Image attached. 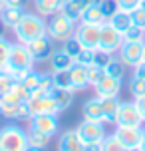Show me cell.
Wrapping results in <instances>:
<instances>
[{
  "mask_svg": "<svg viewBox=\"0 0 145 151\" xmlns=\"http://www.w3.org/2000/svg\"><path fill=\"white\" fill-rule=\"evenodd\" d=\"M46 20L44 16H40L38 12H24V16L20 18V22L16 24L14 38L20 44H30L32 40L44 36L46 34Z\"/></svg>",
  "mask_w": 145,
  "mask_h": 151,
  "instance_id": "6da1fadb",
  "label": "cell"
},
{
  "mask_svg": "<svg viewBox=\"0 0 145 151\" xmlns=\"http://www.w3.org/2000/svg\"><path fill=\"white\" fill-rule=\"evenodd\" d=\"M28 133L20 125H4L0 129V151H26Z\"/></svg>",
  "mask_w": 145,
  "mask_h": 151,
  "instance_id": "7a4b0ae2",
  "label": "cell"
},
{
  "mask_svg": "<svg viewBox=\"0 0 145 151\" xmlns=\"http://www.w3.org/2000/svg\"><path fill=\"white\" fill-rule=\"evenodd\" d=\"M34 58H32L30 50L26 44H20V42H14L10 46V52H8V60H6V70L8 74H14V72H22V70H30L34 68Z\"/></svg>",
  "mask_w": 145,
  "mask_h": 151,
  "instance_id": "3957f363",
  "label": "cell"
},
{
  "mask_svg": "<svg viewBox=\"0 0 145 151\" xmlns=\"http://www.w3.org/2000/svg\"><path fill=\"white\" fill-rule=\"evenodd\" d=\"M76 24L78 22L70 20V18H66L62 12H58V14L50 16V22L46 24V34L52 38V42H60V44H64L68 38L74 36Z\"/></svg>",
  "mask_w": 145,
  "mask_h": 151,
  "instance_id": "277c9868",
  "label": "cell"
},
{
  "mask_svg": "<svg viewBox=\"0 0 145 151\" xmlns=\"http://www.w3.org/2000/svg\"><path fill=\"white\" fill-rule=\"evenodd\" d=\"M121 44H123V36L109 24V20H106V22L99 26V46H98V50H103V52H107V54H117V50H119Z\"/></svg>",
  "mask_w": 145,
  "mask_h": 151,
  "instance_id": "5b68a950",
  "label": "cell"
},
{
  "mask_svg": "<svg viewBox=\"0 0 145 151\" xmlns=\"http://www.w3.org/2000/svg\"><path fill=\"white\" fill-rule=\"evenodd\" d=\"M115 125H123V127H141L143 125V117L139 113V107L133 101H119V111H117V123Z\"/></svg>",
  "mask_w": 145,
  "mask_h": 151,
  "instance_id": "8992f818",
  "label": "cell"
},
{
  "mask_svg": "<svg viewBox=\"0 0 145 151\" xmlns=\"http://www.w3.org/2000/svg\"><path fill=\"white\" fill-rule=\"evenodd\" d=\"M103 125H106V123H101V121L82 119V123L76 127V131H78V135L82 137L84 143H101L103 137L107 135Z\"/></svg>",
  "mask_w": 145,
  "mask_h": 151,
  "instance_id": "52a82bcc",
  "label": "cell"
},
{
  "mask_svg": "<svg viewBox=\"0 0 145 151\" xmlns=\"http://www.w3.org/2000/svg\"><path fill=\"white\" fill-rule=\"evenodd\" d=\"M143 46L145 42H123L117 50V58L127 68H135L137 64L143 62Z\"/></svg>",
  "mask_w": 145,
  "mask_h": 151,
  "instance_id": "ba28073f",
  "label": "cell"
},
{
  "mask_svg": "<svg viewBox=\"0 0 145 151\" xmlns=\"http://www.w3.org/2000/svg\"><path fill=\"white\" fill-rule=\"evenodd\" d=\"M74 36L78 38V42L84 46V48L98 50V46H99V26H95V24H85V22H78Z\"/></svg>",
  "mask_w": 145,
  "mask_h": 151,
  "instance_id": "9c48e42d",
  "label": "cell"
},
{
  "mask_svg": "<svg viewBox=\"0 0 145 151\" xmlns=\"http://www.w3.org/2000/svg\"><path fill=\"white\" fill-rule=\"evenodd\" d=\"M28 121H30L32 129H38L50 137H54L60 129V119L56 113H38V115H32Z\"/></svg>",
  "mask_w": 145,
  "mask_h": 151,
  "instance_id": "30bf717a",
  "label": "cell"
},
{
  "mask_svg": "<svg viewBox=\"0 0 145 151\" xmlns=\"http://www.w3.org/2000/svg\"><path fill=\"white\" fill-rule=\"evenodd\" d=\"M26 46H28V50H30L34 62H48L50 58H52V54H54L52 38L48 36V34L36 38V40H32L30 44H26Z\"/></svg>",
  "mask_w": 145,
  "mask_h": 151,
  "instance_id": "8fae6325",
  "label": "cell"
},
{
  "mask_svg": "<svg viewBox=\"0 0 145 151\" xmlns=\"http://www.w3.org/2000/svg\"><path fill=\"white\" fill-rule=\"evenodd\" d=\"M93 91L98 98H117L121 91V80L103 74V78L93 86Z\"/></svg>",
  "mask_w": 145,
  "mask_h": 151,
  "instance_id": "7c38bea8",
  "label": "cell"
},
{
  "mask_svg": "<svg viewBox=\"0 0 145 151\" xmlns=\"http://www.w3.org/2000/svg\"><path fill=\"white\" fill-rule=\"evenodd\" d=\"M113 135L121 141V145L127 147H139L141 137H143V127H123V125H115Z\"/></svg>",
  "mask_w": 145,
  "mask_h": 151,
  "instance_id": "4fadbf2b",
  "label": "cell"
},
{
  "mask_svg": "<svg viewBox=\"0 0 145 151\" xmlns=\"http://www.w3.org/2000/svg\"><path fill=\"white\" fill-rule=\"evenodd\" d=\"M84 145L76 129H66L58 139V151H84Z\"/></svg>",
  "mask_w": 145,
  "mask_h": 151,
  "instance_id": "5bb4252c",
  "label": "cell"
},
{
  "mask_svg": "<svg viewBox=\"0 0 145 151\" xmlns=\"http://www.w3.org/2000/svg\"><path fill=\"white\" fill-rule=\"evenodd\" d=\"M70 78H72V90L76 91H85L90 88V82H88V68L74 62V66L70 68Z\"/></svg>",
  "mask_w": 145,
  "mask_h": 151,
  "instance_id": "9a60e30c",
  "label": "cell"
},
{
  "mask_svg": "<svg viewBox=\"0 0 145 151\" xmlns=\"http://www.w3.org/2000/svg\"><path fill=\"white\" fill-rule=\"evenodd\" d=\"M85 8H88L85 0H64V4H62V10H60V12L66 16V18H70V20L80 22Z\"/></svg>",
  "mask_w": 145,
  "mask_h": 151,
  "instance_id": "2e32d148",
  "label": "cell"
},
{
  "mask_svg": "<svg viewBox=\"0 0 145 151\" xmlns=\"http://www.w3.org/2000/svg\"><path fill=\"white\" fill-rule=\"evenodd\" d=\"M50 96H52V99L56 101V106H58V109H60V113H62V111H66L68 107H72L74 98H76V91L64 90V88H56V86H54L52 90H50Z\"/></svg>",
  "mask_w": 145,
  "mask_h": 151,
  "instance_id": "e0dca14e",
  "label": "cell"
},
{
  "mask_svg": "<svg viewBox=\"0 0 145 151\" xmlns=\"http://www.w3.org/2000/svg\"><path fill=\"white\" fill-rule=\"evenodd\" d=\"M84 119H90V121H101L103 123V109H101V99L95 96V98H90L88 101L84 104Z\"/></svg>",
  "mask_w": 145,
  "mask_h": 151,
  "instance_id": "ac0fdd59",
  "label": "cell"
},
{
  "mask_svg": "<svg viewBox=\"0 0 145 151\" xmlns=\"http://www.w3.org/2000/svg\"><path fill=\"white\" fill-rule=\"evenodd\" d=\"M101 109H103V123L115 125L117 123V111H119V99L117 98H99Z\"/></svg>",
  "mask_w": 145,
  "mask_h": 151,
  "instance_id": "d6986e66",
  "label": "cell"
},
{
  "mask_svg": "<svg viewBox=\"0 0 145 151\" xmlns=\"http://www.w3.org/2000/svg\"><path fill=\"white\" fill-rule=\"evenodd\" d=\"M24 16V8H12V6H4V10L0 12V24L8 28V30H14L16 24L20 22V18Z\"/></svg>",
  "mask_w": 145,
  "mask_h": 151,
  "instance_id": "ffe728a7",
  "label": "cell"
},
{
  "mask_svg": "<svg viewBox=\"0 0 145 151\" xmlns=\"http://www.w3.org/2000/svg\"><path fill=\"white\" fill-rule=\"evenodd\" d=\"M62 4H64V0H34V10L40 16L50 18L62 10Z\"/></svg>",
  "mask_w": 145,
  "mask_h": 151,
  "instance_id": "44dd1931",
  "label": "cell"
},
{
  "mask_svg": "<svg viewBox=\"0 0 145 151\" xmlns=\"http://www.w3.org/2000/svg\"><path fill=\"white\" fill-rule=\"evenodd\" d=\"M109 24L113 26L115 30L119 32V34H125V32L129 30L131 26H133V18H131V14L129 12H123V10H117L111 18H109Z\"/></svg>",
  "mask_w": 145,
  "mask_h": 151,
  "instance_id": "7402d4cb",
  "label": "cell"
},
{
  "mask_svg": "<svg viewBox=\"0 0 145 151\" xmlns=\"http://www.w3.org/2000/svg\"><path fill=\"white\" fill-rule=\"evenodd\" d=\"M74 58H70L68 54L64 52V50H54L52 58H50V66H52V72L54 70H70L72 66H74Z\"/></svg>",
  "mask_w": 145,
  "mask_h": 151,
  "instance_id": "603a6c76",
  "label": "cell"
},
{
  "mask_svg": "<svg viewBox=\"0 0 145 151\" xmlns=\"http://www.w3.org/2000/svg\"><path fill=\"white\" fill-rule=\"evenodd\" d=\"M80 22L101 26V24L106 22V18H103V14H101V8H99V4H90V6L84 10V14H82V20H80Z\"/></svg>",
  "mask_w": 145,
  "mask_h": 151,
  "instance_id": "cb8c5ba5",
  "label": "cell"
},
{
  "mask_svg": "<svg viewBox=\"0 0 145 151\" xmlns=\"http://www.w3.org/2000/svg\"><path fill=\"white\" fill-rule=\"evenodd\" d=\"M125 64H123L117 56L113 54V58H111V62L107 64V68H106V74L107 76H111V78H117V80H123V76H125Z\"/></svg>",
  "mask_w": 145,
  "mask_h": 151,
  "instance_id": "d4e9b609",
  "label": "cell"
},
{
  "mask_svg": "<svg viewBox=\"0 0 145 151\" xmlns=\"http://www.w3.org/2000/svg\"><path fill=\"white\" fill-rule=\"evenodd\" d=\"M40 80H42V72L30 68V70H26V74H24V78L20 80V82H22L30 91H34V90L40 88Z\"/></svg>",
  "mask_w": 145,
  "mask_h": 151,
  "instance_id": "484cf974",
  "label": "cell"
},
{
  "mask_svg": "<svg viewBox=\"0 0 145 151\" xmlns=\"http://www.w3.org/2000/svg\"><path fill=\"white\" fill-rule=\"evenodd\" d=\"M26 133H28V145H36V147H48L50 143V139L52 137L46 135V133H42L38 129H26Z\"/></svg>",
  "mask_w": 145,
  "mask_h": 151,
  "instance_id": "4316f807",
  "label": "cell"
},
{
  "mask_svg": "<svg viewBox=\"0 0 145 151\" xmlns=\"http://www.w3.org/2000/svg\"><path fill=\"white\" fill-rule=\"evenodd\" d=\"M54 86L56 88H64V90H72V78H70V70H54L52 72ZM74 91V90H72Z\"/></svg>",
  "mask_w": 145,
  "mask_h": 151,
  "instance_id": "83f0119b",
  "label": "cell"
},
{
  "mask_svg": "<svg viewBox=\"0 0 145 151\" xmlns=\"http://www.w3.org/2000/svg\"><path fill=\"white\" fill-rule=\"evenodd\" d=\"M62 50L68 54L70 58H74V60H76L78 56H80V52L84 50V46L78 42V38H76V36H72V38H68V40L62 44Z\"/></svg>",
  "mask_w": 145,
  "mask_h": 151,
  "instance_id": "f1b7e54d",
  "label": "cell"
},
{
  "mask_svg": "<svg viewBox=\"0 0 145 151\" xmlns=\"http://www.w3.org/2000/svg\"><path fill=\"white\" fill-rule=\"evenodd\" d=\"M101 151H125V147L121 145V141H119L113 133H109V135H106L103 141H101Z\"/></svg>",
  "mask_w": 145,
  "mask_h": 151,
  "instance_id": "f546056e",
  "label": "cell"
},
{
  "mask_svg": "<svg viewBox=\"0 0 145 151\" xmlns=\"http://www.w3.org/2000/svg\"><path fill=\"white\" fill-rule=\"evenodd\" d=\"M129 93L133 98H137V96H143L145 93V80H141L139 76H131L129 78Z\"/></svg>",
  "mask_w": 145,
  "mask_h": 151,
  "instance_id": "4dcf8cb0",
  "label": "cell"
},
{
  "mask_svg": "<svg viewBox=\"0 0 145 151\" xmlns=\"http://www.w3.org/2000/svg\"><path fill=\"white\" fill-rule=\"evenodd\" d=\"M123 42H145V30H141L133 24L129 30L123 34Z\"/></svg>",
  "mask_w": 145,
  "mask_h": 151,
  "instance_id": "1f68e13d",
  "label": "cell"
},
{
  "mask_svg": "<svg viewBox=\"0 0 145 151\" xmlns=\"http://www.w3.org/2000/svg\"><path fill=\"white\" fill-rule=\"evenodd\" d=\"M22 101H24L22 96L14 90V86H12V88L2 96V106H18V104H22Z\"/></svg>",
  "mask_w": 145,
  "mask_h": 151,
  "instance_id": "d6a6232c",
  "label": "cell"
},
{
  "mask_svg": "<svg viewBox=\"0 0 145 151\" xmlns=\"http://www.w3.org/2000/svg\"><path fill=\"white\" fill-rule=\"evenodd\" d=\"M99 8H101V14H103L106 20H109V18L119 10L117 4H115V0H101V2H99Z\"/></svg>",
  "mask_w": 145,
  "mask_h": 151,
  "instance_id": "836d02e7",
  "label": "cell"
},
{
  "mask_svg": "<svg viewBox=\"0 0 145 151\" xmlns=\"http://www.w3.org/2000/svg\"><path fill=\"white\" fill-rule=\"evenodd\" d=\"M103 74H106V70H103V68H98V66H93V64H92V66L88 68V82H90V88H93V86L103 78Z\"/></svg>",
  "mask_w": 145,
  "mask_h": 151,
  "instance_id": "e575fe53",
  "label": "cell"
},
{
  "mask_svg": "<svg viewBox=\"0 0 145 151\" xmlns=\"http://www.w3.org/2000/svg\"><path fill=\"white\" fill-rule=\"evenodd\" d=\"M93 58H95V50H90V48H84L82 52H80V56L76 58L78 64H82V66H85V68H90L93 64Z\"/></svg>",
  "mask_w": 145,
  "mask_h": 151,
  "instance_id": "d590c367",
  "label": "cell"
},
{
  "mask_svg": "<svg viewBox=\"0 0 145 151\" xmlns=\"http://www.w3.org/2000/svg\"><path fill=\"white\" fill-rule=\"evenodd\" d=\"M113 58V54H107L103 50H95V58H93V66H98V68H107V64L111 62Z\"/></svg>",
  "mask_w": 145,
  "mask_h": 151,
  "instance_id": "8d00e7d4",
  "label": "cell"
},
{
  "mask_svg": "<svg viewBox=\"0 0 145 151\" xmlns=\"http://www.w3.org/2000/svg\"><path fill=\"white\" fill-rule=\"evenodd\" d=\"M12 86H14V78L8 74L6 70H0V96H4Z\"/></svg>",
  "mask_w": 145,
  "mask_h": 151,
  "instance_id": "74e56055",
  "label": "cell"
},
{
  "mask_svg": "<svg viewBox=\"0 0 145 151\" xmlns=\"http://www.w3.org/2000/svg\"><path fill=\"white\" fill-rule=\"evenodd\" d=\"M115 4H117V8L119 10H123V12H133V10H137L139 6H141V0H115Z\"/></svg>",
  "mask_w": 145,
  "mask_h": 151,
  "instance_id": "f35d334b",
  "label": "cell"
},
{
  "mask_svg": "<svg viewBox=\"0 0 145 151\" xmlns=\"http://www.w3.org/2000/svg\"><path fill=\"white\" fill-rule=\"evenodd\" d=\"M10 42H8L6 38L0 36V70H4L6 66V60H8V52H10Z\"/></svg>",
  "mask_w": 145,
  "mask_h": 151,
  "instance_id": "ab89813d",
  "label": "cell"
},
{
  "mask_svg": "<svg viewBox=\"0 0 145 151\" xmlns=\"http://www.w3.org/2000/svg\"><path fill=\"white\" fill-rule=\"evenodd\" d=\"M131 18H133V24H135L137 28L145 30V10L143 8L139 6L137 10H133V12H131Z\"/></svg>",
  "mask_w": 145,
  "mask_h": 151,
  "instance_id": "60d3db41",
  "label": "cell"
},
{
  "mask_svg": "<svg viewBox=\"0 0 145 151\" xmlns=\"http://www.w3.org/2000/svg\"><path fill=\"white\" fill-rule=\"evenodd\" d=\"M40 88H42L44 91H48V93H50V90L54 88V78H52V74H50V72H44V74H42Z\"/></svg>",
  "mask_w": 145,
  "mask_h": 151,
  "instance_id": "b9f144b4",
  "label": "cell"
},
{
  "mask_svg": "<svg viewBox=\"0 0 145 151\" xmlns=\"http://www.w3.org/2000/svg\"><path fill=\"white\" fill-rule=\"evenodd\" d=\"M135 104H137L139 113H141V117H143V123H145V93H143V96H137V98H135Z\"/></svg>",
  "mask_w": 145,
  "mask_h": 151,
  "instance_id": "7bdbcfd3",
  "label": "cell"
},
{
  "mask_svg": "<svg viewBox=\"0 0 145 151\" xmlns=\"http://www.w3.org/2000/svg\"><path fill=\"white\" fill-rule=\"evenodd\" d=\"M6 6H12V8H24L26 6V0H4Z\"/></svg>",
  "mask_w": 145,
  "mask_h": 151,
  "instance_id": "ee69618b",
  "label": "cell"
},
{
  "mask_svg": "<svg viewBox=\"0 0 145 151\" xmlns=\"http://www.w3.org/2000/svg\"><path fill=\"white\" fill-rule=\"evenodd\" d=\"M133 70H135V72H133L135 76H139L141 80H145V62H141V64H137V66H135Z\"/></svg>",
  "mask_w": 145,
  "mask_h": 151,
  "instance_id": "f6af8a7d",
  "label": "cell"
},
{
  "mask_svg": "<svg viewBox=\"0 0 145 151\" xmlns=\"http://www.w3.org/2000/svg\"><path fill=\"white\" fill-rule=\"evenodd\" d=\"M84 151H101V143H85Z\"/></svg>",
  "mask_w": 145,
  "mask_h": 151,
  "instance_id": "bcb514c9",
  "label": "cell"
},
{
  "mask_svg": "<svg viewBox=\"0 0 145 151\" xmlns=\"http://www.w3.org/2000/svg\"><path fill=\"white\" fill-rule=\"evenodd\" d=\"M26 151H46V147H36V145H28Z\"/></svg>",
  "mask_w": 145,
  "mask_h": 151,
  "instance_id": "7dc6e473",
  "label": "cell"
},
{
  "mask_svg": "<svg viewBox=\"0 0 145 151\" xmlns=\"http://www.w3.org/2000/svg\"><path fill=\"white\" fill-rule=\"evenodd\" d=\"M139 149L145 151V129H143V137H141V143H139Z\"/></svg>",
  "mask_w": 145,
  "mask_h": 151,
  "instance_id": "c3c4849f",
  "label": "cell"
},
{
  "mask_svg": "<svg viewBox=\"0 0 145 151\" xmlns=\"http://www.w3.org/2000/svg\"><path fill=\"white\" fill-rule=\"evenodd\" d=\"M99 2H101V0H85V4H88V6H90V4H99Z\"/></svg>",
  "mask_w": 145,
  "mask_h": 151,
  "instance_id": "681fc988",
  "label": "cell"
},
{
  "mask_svg": "<svg viewBox=\"0 0 145 151\" xmlns=\"http://www.w3.org/2000/svg\"><path fill=\"white\" fill-rule=\"evenodd\" d=\"M4 6H6V2H4V0H0V12L4 10Z\"/></svg>",
  "mask_w": 145,
  "mask_h": 151,
  "instance_id": "f907efd6",
  "label": "cell"
},
{
  "mask_svg": "<svg viewBox=\"0 0 145 151\" xmlns=\"http://www.w3.org/2000/svg\"><path fill=\"white\" fill-rule=\"evenodd\" d=\"M125 151H141V149H139V147H127Z\"/></svg>",
  "mask_w": 145,
  "mask_h": 151,
  "instance_id": "816d5d0a",
  "label": "cell"
},
{
  "mask_svg": "<svg viewBox=\"0 0 145 151\" xmlns=\"http://www.w3.org/2000/svg\"><path fill=\"white\" fill-rule=\"evenodd\" d=\"M141 8H143V10H145V0H141Z\"/></svg>",
  "mask_w": 145,
  "mask_h": 151,
  "instance_id": "f5cc1de1",
  "label": "cell"
},
{
  "mask_svg": "<svg viewBox=\"0 0 145 151\" xmlns=\"http://www.w3.org/2000/svg\"><path fill=\"white\" fill-rule=\"evenodd\" d=\"M143 62H145V46H143Z\"/></svg>",
  "mask_w": 145,
  "mask_h": 151,
  "instance_id": "db71d44e",
  "label": "cell"
},
{
  "mask_svg": "<svg viewBox=\"0 0 145 151\" xmlns=\"http://www.w3.org/2000/svg\"><path fill=\"white\" fill-rule=\"evenodd\" d=\"M0 107H2V96H0Z\"/></svg>",
  "mask_w": 145,
  "mask_h": 151,
  "instance_id": "11a10c76",
  "label": "cell"
}]
</instances>
